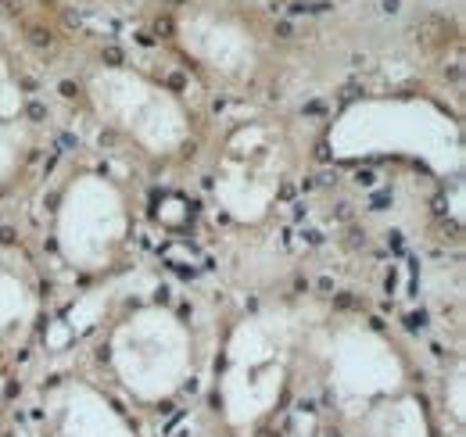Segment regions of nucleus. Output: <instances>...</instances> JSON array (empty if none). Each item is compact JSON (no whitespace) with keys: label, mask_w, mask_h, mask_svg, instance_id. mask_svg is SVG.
Returning a JSON list of instances; mask_svg holds the SVG:
<instances>
[]
</instances>
